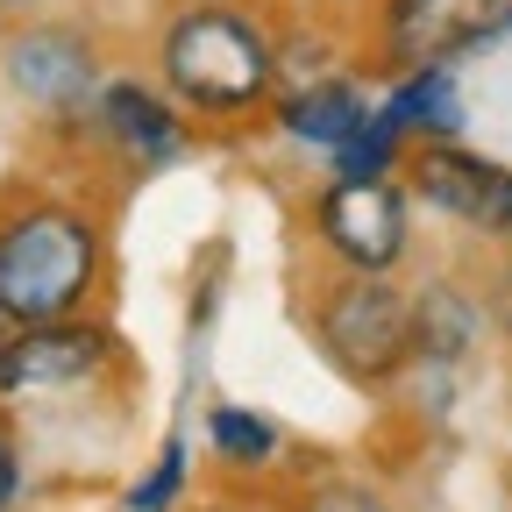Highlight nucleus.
<instances>
[{
  "label": "nucleus",
  "mask_w": 512,
  "mask_h": 512,
  "mask_svg": "<svg viewBox=\"0 0 512 512\" xmlns=\"http://www.w3.org/2000/svg\"><path fill=\"white\" fill-rule=\"evenodd\" d=\"M271 79H278L271 36L235 8H185L164 36V86L192 114H214V121L256 114L271 100Z\"/></svg>",
  "instance_id": "obj_1"
},
{
  "label": "nucleus",
  "mask_w": 512,
  "mask_h": 512,
  "mask_svg": "<svg viewBox=\"0 0 512 512\" xmlns=\"http://www.w3.org/2000/svg\"><path fill=\"white\" fill-rule=\"evenodd\" d=\"M93 271H100V242L64 207H29L0 228V313L22 328L64 320L93 292Z\"/></svg>",
  "instance_id": "obj_2"
},
{
  "label": "nucleus",
  "mask_w": 512,
  "mask_h": 512,
  "mask_svg": "<svg viewBox=\"0 0 512 512\" xmlns=\"http://www.w3.org/2000/svg\"><path fill=\"white\" fill-rule=\"evenodd\" d=\"M313 342L349 384H384L399 377L413 356V299L392 278H363L349 271L342 285L320 292L313 306Z\"/></svg>",
  "instance_id": "obj_3"
},
{
  "label": "nucleus",
  "mask_w": 512,
  "mask_h": 512,
  "mask_svg": "<svg viewBox=\"0 0 512 512\" xmlns=\"http://www.w3.org/2000/svg\"><path fill=\"white\" fill-rule=\"evenodd\" d=\"M313 228L349 271L392 278V264L413 242V192L399 178H335L313 200Z\"/></svg>",
  "instance_id": "obj_4"
},
{
  "label": "nucleus",
  "mask_w": 512,
  "mask_h": 512,
  "mask_svg": "<svg viewBox=\"0 0 512 512\" xmlns=\"http://www.w3.org/2000/svg\"><path fill=\"white\" fill-rule=\"evenodd\" d=\"M512 29V0H384V57L399 72L456 64Z\"/></svg>",
  "instance_id": "obj_5"
},
{
  "label": "nucleus",
  "mask_w": 512,
  "mask_h": 512,
  "mask_svg": "<svg viewBox=\"0 0 512 512\" xmlns=\"http://www.w3.org/2000/svg\"><path fill=\"white\" fill-rule=\"evenodd\" d=\"M406 192H413V207H434L441 221H456V228H477L491 235L505 200H512V171L463 150L456 136H434L406 157Z\"/></svg>",
  "instance_id": "obj_6"
},
{
  "label": "nucleus",
  "mask_w": 512,
  "mask_h": 512,
  "mask_svg": "<svg viewBox=\"0 0 512 512\" xmlns=\"http://www.w3.org/2000/svg\"><path fill=\"white\" fill-rule=\"evenodd\" d=\"M107 363V335L100 328H22L15 342H0V392H64L86 384Z\"/></svg>",
  "instance_id": "obj_7"
},
{
  "label": "nucleus",
  "mask_w": 512,
  "mask_h": 512,
  "mask_svg": "<svg viewBox=\"0 0 512 512\" xmlns=\"http://www.w3.org/2000/svg\"><path fill=\"white\" fill-rule=\"evenodd\" d=\"M8 86L36 107H79L86 93H100V72L72 29H29L8 50Z\"/></svg>",
  "instance_id": "obj_8"
},
{
  "label": "nucleus",
  "mask_w": 512,
  "mask_h": 512,
  "mask_svg": "<svg viewBox=\"0 0 512 512\" xmlns=\"http://www.w3.org/2000/svg\"><path fill=\"white\" fill-rule=\"evenodd\" d=\"M93 100H100L107 136H114L128 157H143V164L178 157V114H171V107H164L150 86H136V79H114V86H100Z\"/></svg>",
  "instance_id": "obj_9"
},
{
  "label": "nucleus",
  "mask_w": 512,
  "mask_h": 512,
  "mask_svg": "<svg viewBox=\"0 0 512 512\" xmlns=\"http://www.w3.org/2000/svg\"><path fill=\"white\" fill-rule=\"evenodd\" d=\"M370 107H363V93L349 86V79H320V86H292L285 93V107H278V121H285V136H299V143H313V150H335L349 128L363 121Z\"/></svg>",
  "instance_id": "obj_10"
},
{
  "label": "nucleus",
  "mask_w": 512,
  "mask_h": 512,
  "mask_svg": "<svg viewBox=\"0 0 512 512\" xmlns=\"http://www.w3.org/2000/svg\"><path fill=\"white\" fill-rule=\"evenodd\" d=\"M477 306H470V292H456V285H434V292H420L413 299V356H427V363H456L470 342H477Z\"/></svg>",
  "instance_id": "obj_11"
},
{
  "label": "nucleus",
  "mask_w": 512,
  "mask_h": 512,
  "mask_svg": "<svg viewBox=\"0 0 512 512\" xmlns=\"http://www.w3.org/2000/svg\"><path fill=\"white\" fill-rule=\"evenodd\" d=\"M384 114H392L406 136L434 143V136H456V79H448V64H420V72L399 79V93L384 100Z\"/></svg>",
  "instance_id": "obj_12"
},
{
  "label": "nucleus",
  "mask_w": 512,
  "mask_h": 512,
  "mask_svg": "<svg viewBox=\"0 0 512 512\" xmlns=\"http://www.w3.org/2000/svg\"><path fill=\"white\" fill-rule=\"evenodd\" d=\"M399 157H406V128L392 121V114H363L349 136L328 150V164H335V178H392L399 171Z\"/></svg>",
  "instance_id": "obj_13"
},
{
  "label": "nucleus",
  "mask_w": 512,
  "mask_h": 512,
  "mask_svg": "<svg viewBox=\"0 0 512 512\" xmlns=\"http://www.w3.org/2000/svg\"><path fill=\"white\" fill-rule=\"evenodd\" d=\"M207 434H214V456H228L235 470H256V463H271L278 448H285L278 420L249 413V406H214L207 413Z\"/></svg>",
  "instance_id": "obj_14"
},
{
  "label": "nucleus",
  "mask_w": 512,
  "mask_h": 512,
  "mask_svg": "<svg viewBox=\"0 0 512 512\" xmlns=\"http://www.w3.org/2000/svg\"><path fill=\"white\" fill-rule=\"evenodd\" d=\"M178 477H185V448L171 441V448H164V463H157L136 491H128V512H164V505L178 498Z\"/></svg>",
  "instance_id": "obj_15"
},
{
  "label": "nucleus",
  "mask_w": 512,
  "mask_h": 512,
  "mask_svg": "<svg viewBox=\"0 0 512 512\" xmlns=\"http://www.w3.org/2000/svg\"><path fill=\"white\" fill-rule=\"evenodd\" d=\"M299 512H392L370 484H349V477H328V484H313Z\"/></svg>",
  "instance_id": "obj_16"
},
{
  "label": "nucleus",
  "mask_w": 512,
  "mask_h": 512,
  "mask_svg": "<svg viewBox=\"0 0 512 512\" xmlns=\"http://www.w3.org/2000/svg\"><path fill=\"white\" fill-rule=\"evenodd\" d=\"M491 242H505V249H512V200H505V214H498V228H491Z\"/></svg>",
  "instance_id": "obj_17"
},
{
  "label": "nucleus",
  "mask_w": 512,
  "mask_h": 512,
  "mask_svg": "<svg viewBox=\"0 0 512 512\" xmlns=\"http://www.w3.org/2000/svg\"><path fill=\"white\" fill-rule=\"evenodd\" d=\"M207 512H256V505H207Z\"/></svg>",
  "instance_id": "obj_18"
},
{
  "label": "nucleus",
  "mask_w": 512,
  "mask_h": 512,
  "mask_svg": "<svg viewBox=\"0 0 512 512\" xmlns=\"http://www.w3.org/2000/svg\"><path fill=\"white\" fill-rule=\"evenodd\" d=\"M0 8H29V0H0Z\"/></svg>",
  "instance_id": "obj_19"
},
{
  "label": "nucleus",
  "mask_w": 512,
  "mask_h": 512,
  "mask_svg": "<svg viewBox=\"0 0 512 512\" xmlns=\"http://www.w3.org/2000/svg\"><path fill=\"white\" fill-rule=\"evenodd\" d=\"M0 342H8V313H0Z\"/></svg>",
  "instance_id": "obj_20"
},
{
  "label": "nucleus",
  "mask_w": 512,
  "mask_h": 512,
  "mask_svg": "<svg viewBox=\"0 0 512 512\" xmlns=\"http://www.w3.org/2000/svg\"><path fill=\"white\" fill-rule=\"evenodd\" d=\"M0 512H8V498H0Z\"/></svg>",
  "instance_id": "obj_21"
}]
</instances>
